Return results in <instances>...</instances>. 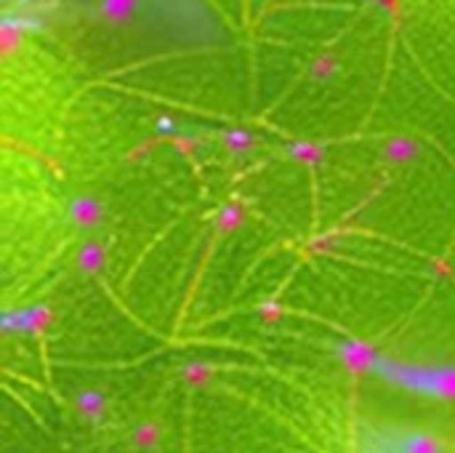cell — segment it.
Segmentation results:
<instances>
[{"instance_id": "1", "label": "cell", "mask_w": 455, "mask_h": 453, "mask_svg": "<svg viewBox=\"0 0 455 453\" xmlns=\"http://www.w3.org/2000/svg\"><path fill=\"white\" fill-rule=\"evenodd\" d=\"M139 5H141V0H99V5H96V19L104 21V24L117 27V24L131 21V19L136 16Z\"/></svg>"}, {"instance_id": "2", "label": "cell", "mask_w": 455, "mask_h": 453, "mask_svg": "<svg viewBox=\"0 0 455 453\" xmlns=\"http://www.w3.org/2000/svg\"><path fill=\"white\" fill-rule=\"evenodd\" d=\"M336 67H339L336 53H323V56H317L315 64H312V77H315V80H325V77H331V72H333Z\"/></svg>"}]
</instances>
